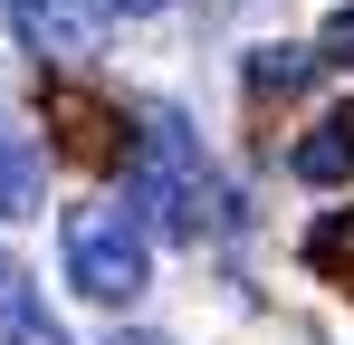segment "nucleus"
Returning a JSON list of instances; mask_svg holds the SVG:
<instances>
[{"label":"nucleus","instance_id":"obj_1","mask_svg":"<svg viewBox=\"0 0 354 345\" xmlns=\"http://www.w3.org/2000/svg\"><path fill=\"white\" fill-rule=\"evenodd\" d=\"M124 211L144 230H163V240H211V230L230 221L221 211V182L201 163V134L173 106H144V134L124 154Z\"/></svg>","mask_w":354,"mask_h":345},{"label":"nucleus","instance_id":"obj_2","mask_svg":"<svg viewBox=\"0 0 354 345\" xmlns=\"http://www.w3.org/2000/svg\"><path fill=\"white\" fill-rule=\"evenodd\" d=\"M67 288L96 307H134L153 288V230L124 202H77L67 211Z\"/></svg>","mask_w":354,"mask_h":345},{"label":"nucleus","instance_id":"obj_3","mask_svg":"<svg viewBox=\"0 0 354 345\" xmlns=\"http://www.w3.org/2000/svg\"><path fill=\"white\" fill-rule=\"evenodd\" d=\"M0 10H10V29L48 67H86V57L106 48V10L96 0H0Z\"/></svg>","mask_w":354,"mask_h":345},{"label":"nucleus","instance_id":"obj_4","mask_svg":"<svg viewBox=\"0 0 354 345\" xmlns=\"http://www.w3.org/2000/svg\"><path fill=\"white\" fill-rule=\"evenodd\" d=\"M39 192H48V154H39V134H19V125L0 115V221H29Z\"/></svg>","mask_w":354,"mask_h":345},{"label":"nucleus","instance_id":"obj_5","mask_svg":"<svg viewBox=\"0 0 354 345\" xmlns=\"http://www.w3.org/2000/svg\"><path fill=\"white\" fill-rule=\"evenodd\" d=\"M0 345H67V326L39 307V288H29V269L0 249Z\"/></svg>","mask_w":354,"mask_h":345},{"label":"nucleus","instance_id":"obj_6","mask_svg":"<svg viewBox=\"0 0 354 345\" xmlns=\"http://www.w3.org/2000/svg\"><path fill=\"white\" fill-rule=\"evenodd\" d=\"M48 115L67 125V154H86V163H106V154H115V115H106V106H86V96H67V87H58Z\"/></svg>","mask_w":354,"mask_h":345},{"label":"nucleus","instance_id":"obj_7","mask_svg":"<svg viewBox=\"0 0 354 345\" xmlns=\"http://www.w3.org/2000/svg\"><path fill=\"white\" fill-rule=\"evenodd\" d=\"M306 269H316V278H335L354 297V211H326V221L306 230Z\"/></svg>","mask_w":354,"mask_h":345},{"label":"nucleus","instance_id":"obj_8","mask_svg":"<svg viewBox=\"0 0 354 345\" xmlns=\"http://www.w3.org/2000/svg\"><path fill=\"white\" fill-rule=\"evenodd\" d=\"M316 67H326V48H259L249 57V87H259V96H297Z\"/></svg>","mask_w":354,"mask_h":345},{"label":"nucleus","instance_id":"obj_9","mask_svg":"<svg viewBox=\"0 0 354 345\" xmlns=\"http://www.w3.org/2000/svg\"><path fill=\"white\" fill-rule=\"evenodd\" d=\"M345 172H354L345 125H326V134H306V144H297V182H345Z\"/></svg>","mask_w":354,"mask_h":345},{"label":"nucleus","instance_id":"obj_10","mask_svg":"<svg viewBox=\"0 0 354 345\" xmlns=\"http://www.w3.org/2000/svg\"><path fill=\"white\" fill-rule=\"evenodd\" d=\"M316 48H326V57H345V67H354V0L335 10V19H326V39H316Z\"/></svg>","mask_w":354,"mask_h":345},{"label":"nucleus","instance_id":"obj_11","mask_svg":"<svg viewBox=\"0 0 354 345\" xmlns=\"http://www.w3.org/2000/svg\"><path fill=\"white\" fill-rule=\"evenodd\" d=\"M106 10H124V19H153V10H173V0H106Z\"/></svg>","mask_w":354,"mask_h":345},{"label":"nucleus","instance_id":"obj_12","mask_svg":"<svg viewBox=\"0 0 354 345\" xmlns=\"http://www.w3.org/2000/svg\"><path fill=\"white\" fill-rule=\"evenodd\" d=\"M106 345H173V336H106Z\"/></svg>","mask_w":354,"mask_h":345},{"label":"nucleus","instance_id":"obj_13","mask_svg":"<svg viewBox=\"0 0 354 345\" xmlns=\"http://www.w3.org/2000/svg\"><path fill=\"white\" fill-rule=\"evenodd\" d=\"M335 125H345V144H354V96H345V115H335Z\"/></svg>","mask_w":354,"mask_h":345}]
</instances>
